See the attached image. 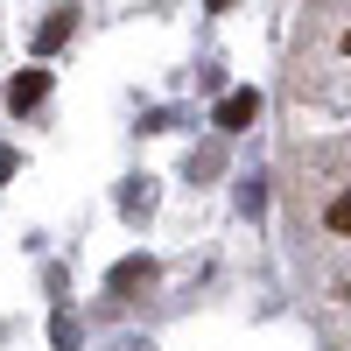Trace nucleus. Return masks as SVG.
<instances>
[{
  "mask_svg": "<svg viewBox=\"0 0 351 351\" xmlns=\"http://www.w3.org/2000/svg\"><path fill=\"white\" fill-rule=\"evenodd\" d=\"M148 281H155V260H148V253H134V260H120V267L106 274L112 295H127V288H148Z\"/></svg>",
  "mask_w": 351,
  "mask_h": 351,
  "instance_id": "f03ea898",
  "label": "nucleus"
},
{
  "mask_svg": "<svg viewBox=\"0 0 351 351\" xmlns=\"http://www.w3.org/2000/svg\"><path fill=\"white\" fill-rule=\"evenodd\" d=\"M246 120H260V92H253V84H246V92H225L218 112H211V127H218V134H239Z\"/></svg>",
  "mask_w": 351,
  "mask_h": 351,
  "instance_id": "f257e3e1",
  "label": "nucleus"
},
{
  "mask_svg": "<svg viewBox=\"0 0 351 351\" xmlns=\"http://www.w3.org/2000/svg\"><path fill=\"white\" fill-rule=\"evenodd\" d=\"M71 28H77V14H71V8H56V14H49V21H43V28H36V49H43V56H49V49H56V43H71Z\"/></svg>",
  "mask_w": 351,
  "mask_h": 351,
  "instance_id": "20e7f679",
  "label": "nucleus"
},
{
  "mask_svg": "<svg viewBox=\"0 0 351 351\" xmlns=\"http://www.w3.org/2000/svg\"><path fill=\"white\" fill-rule=\"evenodd\" d=\"M49 99V71H21L14 84H8V106L14 112H28V106H43Z\"/></svg>",
  "mask_w": 351,
  "mask_h": 351,
  "instance_id": "7ed1b4c3",
  "label": "nucleus"
},
{
  "mask_svg": "<svg viewBox=\"0 0 351 351\" xmlns=\"http://www.w3.org/2000/svg\"><path fill=\"white\" fill-rule=\"evenodd\" d=\"M344 56H351V28H344Z\"/></svg>",
  "mask_w": 351,
  "mask_h": 351,
  "instance_id": "0eeeda50",
  "label": "nucleus"
},
{
  "mask_svg": "<svg viewBox=\"0 0 351 351\" xmlns=\"http://www.w3.org/2000/svg\"><path fill=\"white\" fill-rule=\"evenodd\" d=\"M8 176H14V148H0V183H8Z\"/></svg>",
  "mask_w": 351,
  "mask_h": 351,
  "instance_id": "423d86ee",
  "label": "nucleus"
},
{
  "mask_svg": "<svg viewBox=\"0 0 351 351\" xmlns=\"http://www.w3.org/2000/svg\"><path fill=\"white\" fill-rule=\"evenodd\" d=\"M324 218H330V232H351V197H337V204H330Z\"/></svg>",
  "mask_w": 351,
  "mask_h": 351,
  "instance_id": "39448f33",
  "label": "nucleus"
}]
</instances>
